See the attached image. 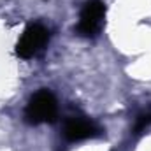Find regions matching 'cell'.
Here are the masks:
<instances>
[{
  "mask_svg": "<svg viewBox=\"0 0 151 151\" xmlns=\"http://www.w3.org/2000/svg\"><path fill=\"white\" fill-rule=\"evenodd\" d=\"M56 113H58V104H56L55 95L47 90H40L35 95H32V99L28 100L27 109H25V119L30 125L51 123L55 121Z\"/></svg>",
  "mask_w": 151,
  "mask_h": 151,
  "instance_id": "cell-1",
  "label": "cell"
},
{
  "mask_svg": "<svg viewBox=\"0 0 151 151\" xmlns=\"http://www.w3.org/2000/svg\"><path fill=\"white\" fill-rule=\"evenodd\" d=\"M47 40H49L47 28L40 23H32V25L27 27V30L23 32V35L18 40L16 53H18V56H21L25 60L34 58L46 47Z\"/></svg>",
  "mask_w": 151,
  "mask_h": 151,
  "instance_id": "cell-2",
  "label": "cell"
},
{
  "mask_svg": "<svg viewBox=\"0 0 151 151\" xmlns=\"http://www.w3.org/2000/svg\"><path fill=\"white\" fill-rule=\"evenodd\" d=\"M106 16V4L102 0H88L84 2L79 16V23L76 32L81 37H95L102 27Z\"/></svg>",
  "mask_w": 151,
  "mask_h": 151,
  "instance_id": "cell-3",
  "label": "cell"
},
{
  "mask_svg": "<svg viewBox=\"0 0 151 151\" xmlns=\"http://www.w3.org/2000/svg\"><path fill=\"white\" fill-rule=\"evenodd\" d=\"M99 134V128L95 123L83 119V118H72L65 123L63 128V135L67 137V141L70 142H77V141H84L90 137H95Z\"/></svg>",
  "mask_w": 151,
  "mask_h": 151,
  "instance_id": "cell-4",
  "label": "cell"
}]
</instances>
